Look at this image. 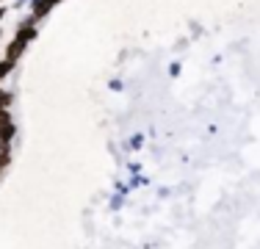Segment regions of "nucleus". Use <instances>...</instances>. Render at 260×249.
Instances as JSON below:
<instances>
[{
  "label": "nucleus",
  "mask_w": 260,
  "mask_h": 249,
  "mask_svg": "<svg viewBox=\"0 0 260 249\" xmlns=\"http://www.w3.org/2000/svg\"><path fill=\"white\" fill-rule=\"evenodd\" d=\"M30 36H34V30H22V34H20V39H14V42H11V47H9V61H14V55L17 53H22V47H25L28 45V39H30Z\"/></svg>",
  "instance_id": "f257e3e1"
},
{
  "label": "nucleus",
  "mask_w": 260,
  "mask_h": 249,
  "mask_svg": "<svg viewBox=\"0 0 260 249\" xmlns=\"http://www.w3.org/2000/svg\"><path fill=\"white\" fill-rule=\"evenodd\" d=\"M55 3H58V0H45V3H39V6H36V17H42V14H45L50 6H55Z\"/></svg>",
  "instance_id": "f03ea898"
},
{
  "label": "nucleus",
  "mask_w": 260,
  "mask_h": 249,
  "mask_svg": "<svg viewBox=\"0 0 260 249\" xmlns=\"http://www.w3.org/2000/svg\"><path fill=\"white\" fill-rule=\"evenodd\" d=\"M0 133H3V139H11V136H14V124H0Z\"/></svg>",
  "instance_id": "7ed1b4c3"
},
{
  "label": "nucleus",
  "mask_w": 260,
  "mask_h": 249,
  "mask_svg": "<svg viewBox=\"0 0 260 249\" xmlns=\"http://www.w3.org/2000/svg\"><path fill=\"white\" fill-rule=\"evenodd\" d=\"M11 67H14V61H9V58H6V61H3V64H0V78H3V75H6V72H9V70H11Z\"/></svg>",
  "instance_id": "20e7f679"
},
{
  "label": "nucleus",
  "mask_w": 260,
  "mask_h": 249,
  "mask_svg": "<svg viewBox=\"0 0 260 249\" xmlns=\"http://www.w3.org/2000/svg\"><path fill=\"white\" fill-rule=\"evenodd\" d=\"M6 100H9V95H6V91H0V108L6 105Z\"/></svg>",
  "instance_id": "39448f33"
}]
</instances>
